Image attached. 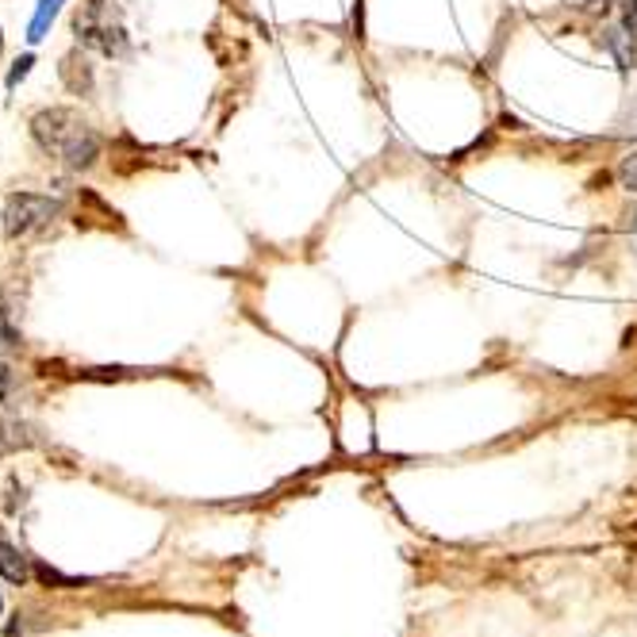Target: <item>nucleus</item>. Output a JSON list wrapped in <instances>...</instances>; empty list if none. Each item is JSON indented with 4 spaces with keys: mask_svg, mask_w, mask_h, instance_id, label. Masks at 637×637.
I'll list each match as a JSON object with an SVG mask.
<instances>
[{
    "mask_svg": "<svg viewBox=\"0 0 637 637\" xmlns=\"http://www.w3.org/2000/svg\"><path fill=\"white\" fill-rule=\"evenodd\" d=\"M32 66H35V58H32V55H24V58H20V62H16V70L9 73V89H16L20 81H24L27 73H32Z\"/></svg>",
    "mask_w": 637,
    "mask_h": 637,
    "instance_id": "obj_11",
    "label": "nucleus"
},
{
    "mask_svg": "<svg viewBox=\"0 0 637 637\" xmlns=\"http://www.w3.org/2000/svg\"><path fill=\"white\" fill-rule=\"evenodd\" d=\"M62 81L70 85V93H78V96L93 93V73H89L85 62H78V55H66L62 58Z\"/></svg>",
    "mask_w": 637,
    "mask_h": 637,
    "instance_id": "obj_6",
    "label": "nucleus"
},
{
    "mask_svg": "<svg viewBox=\"0 0 637 637\" xmlns=\"http://www.w3.org/2000/svg\"><path fill=\"white\" fill-rule=\"evenodd\" d=\"M0 576H4L9 583H16V588H20V583H27V576H32V568H27V557L12 542H4V538H0Z\"/></svg>",
    "mask_w": 637,
    "mask_h": 637,
    "instance_id": "obj_5",
    "label": "nucleus"
},
{
    "mask_svg": "<svg viewBox=\"0 0 637 637\" xmlns=\"http://www.w3.org/2000/svg\"><path fill=\"white\" fill-rule=\"evenodd\" d=\"M35 446V430L20 418H0V457L16 453V449Z\"/></svg>",
    "mask_w": 637,
    "mask_h": 637,
    "instance_id": "obj_4",
    "label": "nucleus"
},
{
    "mask_svg": "<svg viewBox=\"0 0 637 637\" xmlns=\"http://www.w3.org/2000/svg\"><path fill=\"white\" fill-rule=\"evenodd\" d=\"M62 215V204L55 197H39V192H16L4 204V235L16 243V238H27L35 231H43L47 223H55Z\"/></svg>",
    "mask_w": 637,
    "mask_h": 637,
    "instance_id": "obj_2",
    "label": "nucleus"
},
{
    "mask_svg": "<svg viewBox=\"0 0 637 637\" xmlns=\"http://www.w3.org/2000/svg\"><path fill=\"white\" fill-rule=\"evenodd\" d=\"M0 611H4V599H0Z\"/></svg>",
    "mask_w": 637,
    "mask_h": 637,
    "instance_id": "obj_15",
    "label": "nucleus"
},
{
    "mask_svg": "<svg viewBox=\"0 0 637 637\" xmlns=\"http://www.w3.org/2000/svg\"><path fill=\"white\" fill-rule=\"evenodd\" d=\"M12 350H20V331L0 315V354H12Z\"/></svg>",
    "mask_w": 637,
    "mask_h": 637,
    "instance_id": "obj_9",
    "label": "nucleus"
},
{
    "mask_svg": "<svg viewBox=\"0 0 637 637\" xmlns=\"http://www.w3.org/2000/svg\"><path fill=\"white\" fill-rule=\"evenodd\" d=\"M62 4H66V0H39V4H35L32 27H27V39H32V43L47 39L50 24H55V20H58V12H62Z\"/></svg>",
    "mask_w": 637,
    "mask_h": 637,
    "instance_id": "obj_7",
    "label": "nucleus"
},
{
    "mask_svg": "<svg viewBox=\"0 0 637 637\" xmlns=\"http://www.w3.org/2000/svg\"><path fill=\"white\" fill-rule=\"evenodd\" d=\"M0 55H4V35H0Z\"/></svg>",
    "mask_w": 637,
    "mask_h": 637,
    "instance_id": "obj_13",
    "label": "nucleus"
},
{
    "mask_svg": "<svg viewBox=\"0 0 637 637\" xmlns=\"http://www.w3.org/2000/svg\"><path fill=\"white\" fill-rule=\"evenodd\" d=\"M634 235H637V212H634Z\"/></svg>",
    "mask_w": 637,
    "mask_h": 637,
    "instance_id": "obj_14",
    "label": "nucleus"
},
{
    "mask_svg": "<svg viewBox=\"0 0 637 637\" xmlns=\"http://www.w3.org/2000/svg\"><path fill=\"white\" fill-rule=\"evenodd\" d=\"M618 185L626 192H637V150H629V154L618 162Z\"/></svg>",
    "mask_w": 637,
    "mask_h": 637,
    "instance_id": "obj_8",
    "label": "nucleus"
},
{
    "mask_svg": "<svg viewBox=\"0 0 637 637\" xmlns=\"http://www.w3.org/2000/svg\"><path fill=\"white\" fill-rule=\"evenodd\" d=\"M9 392H12V373H9V365L0 362V403L9 400Z\"/></svg>",
    "mask_w": 637,
    "mask_h": 637,
    "instance_id": "obj_12",
    "label": "nucleus"
},
{
    "mask_svg": "<svg viewBox=\"0 0 637 637\" xmlns=\"http://www.w3.org/2000/svg\"><path fill=\"white\" fill-rule=\"evenodd\" d=\"M35 576H39L43 583H62V588H78V583H81V580H70V576H62V573H58V568L43 565V561H39V565H35Z\"/></svg>",
    "mask_w": 637,
    "mask_h": 637,
    "instance_id": "obj_10",
    "label": "nucleus"
},
{
    "mask_svg": "<svg viewBox=\"0 0 637 637\" xmlns=\"http://www.w3.org/2000/svg\"><path fill=\"white\" fill-rule=\"evenodd\" d=\"M32 134L47 154L62 157L70 169H89L101 157V134L73 108H43L32 119Z\"/></svg>",
    "mask_w": 637,
    "mask_h": 637,
    "instance_id": "obj_1",
    "label": "nucleus"
},
{
    "mask_svg": "<svg viewBox=\"0 0 637 637\" xmlns=\"http://www.w3.org/2000/svg\"><path fill=\"white\" fill-rule=\"evenodd\" d=\"M603 47L614 55V62H618V70L626 73L629 66H634V58H637V35L629 32L626 24H618V27H606L603 32Z\"/></svg>",
    "mask_w": 637,
    "mask_h": 637,
    "instance_id": "obj_3",
    "label": "nucleus"
}]
</instances>
